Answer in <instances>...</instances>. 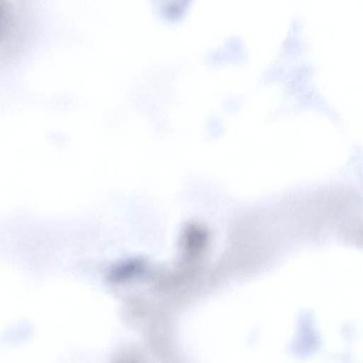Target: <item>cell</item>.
<instances>
[{
  "mask_svg": "<svg viewBox=\"0 0 363 363\" xmlns=\"http://www.w3.org/2000/svg\"><path fill=\"white\" fill-rule=\"evenodd\" d=\"M4 17V9L3 0H0V29L2 27Z\"/></svg>",
  "mask_w": 363,
  "mask_h": 363,
  "instance_id": "6da1fadb",
  "label": "cell"
}]
</instances>
